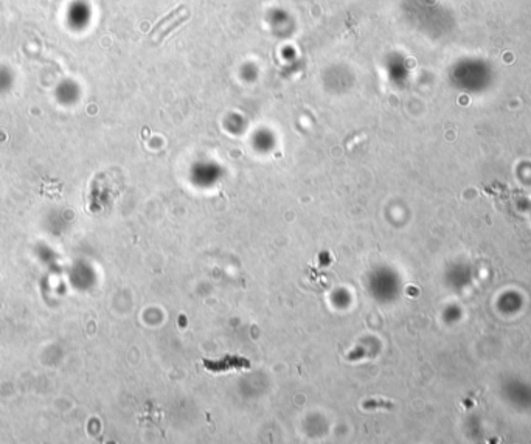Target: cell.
Returning <instances> with one entry per match:
<instances>
[{"mask_svg": "<svg viewBox=\"0 0 531 444\" xmlns=\"http://www.w3.org/2000/svg\"><path fill=\"white\" fill-rule=\"evenodd\" d=\"M188 17H190V11L187 10V7H177L154 27V30L151 31V37L155 42H162L171 31H174L177 27L187 22Z\"/></svg>", "mask_w": 531, "mask_h": 444, "instance_id": "6da1fadb", "label": "cell"}]
</instances>
